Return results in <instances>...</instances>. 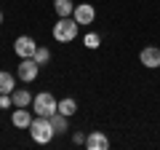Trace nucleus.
<instances>
[{"label": "nucleus", "mask_w": 160, "mask_h": 150, "mask_svg": "<svg viewBox=\"0 0 160 150\" xmlns=\"http://www.w3.org/2000/svg\"><path fill=\"white\" fill-rule=\"evenodd\" d=\"M75 110H78V102H75V99H62V102H59V113H64V115H75Z\"/></svg>", "instance_id": "4468645a"}, {"label": "nucleus", "mask_w": 160, "mask_h": 150, "mask_svg": "<svg viewBox=\"0 0 160 150\" xmlns=\"http://www.w3.org/2000/svg\"><path fill=\"white\" fill-rule=\"evenodd\" d=\"M72 19L83 27V24H91L93 19H96V8L91 6V3H78L75 6V11H72Z\"/></svg>", "instance_id": "39448f33"}, {"label": "nucleus", "mask_w": 160, "mask_h": 150, "mask_svg": "<svg viewBox=\"0 0 160 150\" xmlns=\"http://www.w3.org/2000/svg\"><path fill=\"white\" fill-rule=\"evenodd\" d=\"M86 147L88 150H107L109 147V137L104 131H91V134H86Z\"/></svg>", "instance_id": "6e6552de"}, {"label": "nucleus", "mask_w": 160, "mask_h": 150, "mask_svg": "<svg viewBox=\"0 0 160 150\" xmlns=\"http://www.w3.org/2000/svg\"><path fill=\"white\" fill-rule=\"evenodd\" d=\"M38 72H40V64L35 62V56H29V59H22V64H19V78H22L24 83L35 81V78H38Z\"/></svg>", "instance_id": "423d86ee"}, {"label": "nucleus", "mask_w": 160, "mask_h": 150, "mask_svg": "<svg viewBox=\"0 0 160 150\" xmlns=\"http://www.w3.org/2000/svg\"><path fill=\"white\" fill-rule=\"evenodd\" d=\"M11 123H13L16 129H29V123H32V115H29V110H27V107H19V110H13Z\"/></svg>", "instance_id": "1a4fd4ad"}, {"label": "nucleus", "mask_w": 160, "mask_h": 150, "mask_svg": "<svg viewBox=\"0 0 160 150\" xmlns=\"http://www.w3.org/2000/svg\"><path fill=\"white\" fill-rule=\"evenodd\" d=\"M51 126H53V131H56V134H67V129H69V123H67V115L56 110V113L51 115Z\"/></svg>", "instance_id": "f8f14e48"}, {"label": "nucleus", "mask_w": 160, "mask_h": 150, "mask_svg": "<svg viewBox=\"0 0 160 150\" xmlns=\"http://www.w3.org/2000/svg\"><path fill=\"white\" fill-rule=\"evenodd\" d=\"M32 110L38 113V115H46V118H51L53 113L59 110V102L53 99V94H51V91H40L38 97L32 99Z\"/></svg>", "instance_id": "7ed1b4c3"}, {"label": "nucleus", "mask_w": 160, "mask_h": 150, "mask_svg": "<svg viewBox=\"0 0 160 150\" xmlns=\"http://www.w3.org/2000/svg\"><path fill=\"white\" fill-rule=\"evenodd\" d=\"M29 134H32V139L40 142V145H48L53 137H56V131H53V126H51V118H46V115L32 118V123H29Z\"/></svg>", "instance_id": "f257e3e1"}, {"label": "nucleus", "mask_w": 160, "mask_h": 150, "mask_svg": "<svg viewBox=\"0 0 160 150\" xmlns=\"http://www.w3.org/2000/svg\"><path fill=\"white\" fill-rule=\"evenodd\" d=\"M0 24H3V11H0Z\"/></svg>", "instance_id": "6ab92c4d"}, {"label": "nucleus", "mask_w": 160, "mask_h": 150, "mask_svg": "<svg viewBox=\"0 0 160 150\" xmlns=\"http://www.w3.org/2000/svg\"><path fill=\"white\" fill-rule=\"evenodd\" d=\"M13 88H16V78L6 70H0V94H13Z\"/></svg>", "instance_id": "9b49d317"}, {"label": "nucleus", "mask_w": 160, "mask_h": 150, "mask_svg": "<svg viewBox=\"0 0 160 150\" xmlns=\"http://www.w3.org/2000/svg\"><path fill=\"white\" fill-rule=\"evenodd\" d=\"M139 59H142L144 67H160V48L158 46H144L142 54H139Z\"/></svg>", "instance_id": "0eeeda50"}, {"label": "nucleus", "mask_w": 160, "mask_h": 150, "mask_svg": "<svg viewBox=\"0 0 160 150\" xmlns=\"http://www.w3.org/2000/svg\"><path fill=\"white\" fill-rule=\"evenodd\" d=\"M83 43H86V48H91V51H93V48L102 46V35H99V32H88L86 38H83Z\"/></svg>", "instance_id": "2eb2a0df"}, {"label": "nucleus", "mask_w": 160, "mask_h": 150, "mask_svg": "<svg viewBox=\"0 0 160 150\" xmlns=\"http://www.w3.org/2000/svg\"><path fill=\"white\" fill-rule=\"evenodd\" d=\"M13 51H16L22 59H29V56H35V51H38V43H35V38H29V35H19L16 40H13Z\"/></svg>", "instance_id": "20e7f679"}, {"label": "nucleus", "mask_w": 160, "mask_h": 150, "mask_svg": "<svg viewBox=\"0 0 160 150\" xmlns=\"http://www.w3.org/2000/svg\"><path fill=\"white\" fill-rule=\"evenodd\" d=\"M78 32H80V24L69 16H59V22L53 24V38L59 43H72L78 38Z\"/></svg>", "instance_id": "f03ea898"}, {"label": "nucleus", "mask_w": 160, "mask_h": 150, "mask_svg": "<svg viewBox=\"0 0 160 150\" xmlns=\"http://www.w3.org/2000/svg\"><path fill=\"white\" fill-rule=\"evenodd\" d=\"M11 99H13V104H16V107H29V104H32V94L27 91V88H13V94H11Z\"/></svg>", "instance_id": "9d476101"}, {"label": "nucleus", "mask_w": 160, "mask_h": 150, "mask_svg": "<svg viewBox=\"0 0 160 150\" xmlns=\"http://www.w3.org/2000/svg\"><path fill=\"white\" fill-rule=\"evenodd\" d=\"M72 142H75V145H86V134L75 131V134H72Z\"/></svg>", "instance_id": "a211bd4d"}, {"label": "nucleus", "mask_w": 160, "mask_h": 150, "mask_svg": "<svg viewBox=\"0 0 160 150\" xmlns=\"http://www.w3.org/2000/svg\"><path fill=\"white\" fill-rule=\"evenodd\" d=\"M35 62H38L40 67H43V64H48V62H51V51H48V48H43V46H38V51H35Z\"/></svg>", "instance_id": "dca6fc26"}, {"label": "nucleus", "mask_w": 160, "mask_h": 150, "mask_svg": "<svg viewBox=\"0 0 160 150\" xmlns=\"http://www.w3.org/2000/svg\"><path fill=\"white\" fill-rule=\"evenodd\" d=\"M13 104V99H11V94H0V107L6 110V107H11Z\"/></svg>", "instance_id": "f3484780"}, {"label": "nucleus", "mask_w": 160, "mask_h": 150, "mask_svg": "<svg viewBox=\"0 0 160 150\" xmlns=\"http://www.w3.org/2000/svg\"><path fill=\"white\" fill-rule=\"evenodd\" d=\"M53 11H56L59 16H72L75 3H72V0H53Z\"/></svg>", "instance_id": "ddd939ff"}]
</instances>
